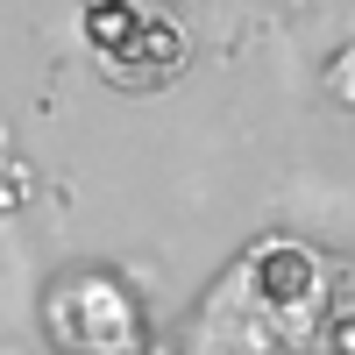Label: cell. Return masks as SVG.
<instances>
[{
    "label": "cell",
    "instance_id": "cell-1",
    "mask_svg": "<svg viewBox=\"0 0 355 355\" xmlns=\"http://www.w3.org/2000/svg\"><path fill=\"white\" fill-rule=\"evenodd\" d=\"M36 320L57 355H150V313H142L135 284L107 263L57 270L36 299Z\"/></svg>",
    "mask_w": 355,
    "mask_h": 355
},
{
    "label": "cell",
    "instance_id": "cell-2",
    "mask_svg": "<svg viewBox=\"0 0 355 355\" xmlns=\"http://www.w3.org/2000/svg\"><path fill=\"white\" fill-rule=\"evenodd\" d=\"M256 299L270 306L277 320H320V306H327V270H320V256L299 249V242H270V249H256Z\"/></svg>",
    "mask_w": 355,
    "mask_h": 355
},
{
    "label": "cell",
    "instance_id": "cell-3",
    "mask_svg": "<svg viewBox=\"0 0 355 355\" xmlns=\"http://www.w3.org/2000/svg\"><path fill=\"white\" fill-rule=\"evenodd\" d=\"M185 28H178L171 15H142V28L128 36L121 57H100L107 85H121V93H164V85L185 71Z\"/></svg>",
    "mask_w": 355,
    "mask_h": 355
},
{
    "label": "cell",
    "instance_id": "cell-4",
    "mask_svg": "<svg viewBox=\"0 0 355 355\" xmlns=\"http://www.w3.org/2000/svg\"><path fill=\"white\" fill-rule=\"evenodd\" d=\"M78 28H85V43H93V57H121L128 36L142 28V8H135V0H93Z\"/></svg>",
    "mask_w": 355,
    "mask_h": 355
},
{
    "label": "cell",
    "instance_id": "cell-5",
    "mask_svg": "<svg viewBox=\"0 0 355 355\" xmlns=\"http://www.w3.org/2000/svg\"><path fill=\"white\" fill-rule=\"evenodd\" d=\"M327 93H334L341 107H355V43L327 57Z\"/></svg>",
    "mask_w": 355,
    "mask_h": 355
},
{
    "label": "cell",
    "instance_id": "cell-6",
    "mask_svg": "<svg viewBox=\"0 0 355 355\" xmlns=\"http://www.w3.org/2000/svg\"><path fill=\"white\" fill-rule=\"evenodd\" d=\"M327 348L334 355H355V313H334L327 320Z\"/></svg>",
    "mask_w": 355,
    "mask_h": 355
}]
</instances>
